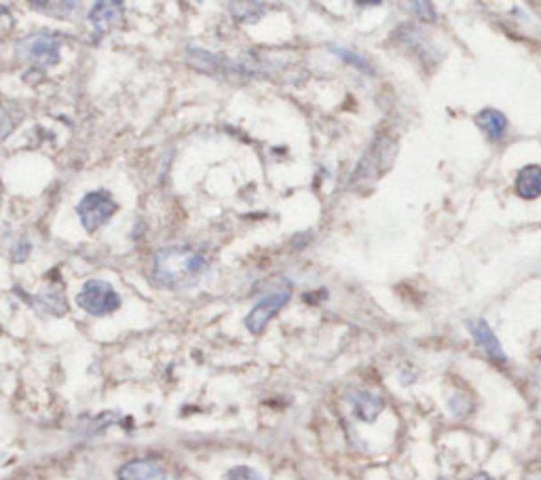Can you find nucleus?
Here are the masks:
<instances>
[{
	"instance_id": "nucleus-12",
	"label": "nucleus",
	"mask_w": 541,
	"mask_h": 480,
	"mask_svg": "<svg viewBox=\"0 0 541 480\" xmlns=\"http://www.w3.org/2000/svg\"><path fill=\"white\" fill-rule=\"evenodd\" d=\"M36 303L41 305L43 312H47L51 315H64L68 312V303L64 295H61L60 290H55V288H44L41 295L36 297Z\"/></svg>"
},
{
	"instance_id": "nucleus-19",
	"label": "nucleus",
	"mask_w": 541,
	"mask_h": 480,
	"mask_svg": "<svg viewBox=\"0 0 541 480\" xmlns=\"http://www.w3.org/2000/svg\"><path fill=\"white\" fill-rule=\"evenodd\" d=\"M410 7H413L415 15L419 17V20L427 21V24H432V21L438 20V15H436V11H433L432 3H421V0H416V3L410 4Z\"/></svg>"
},
{
	"instance_id": "nucleus-11",
	"label": "nucleus",
	"mask_w": 541,
	"mask_h": 480,
	"mask_svg": "<svg viewBox=\"0 0 541 480\" xmlns=\"http://www.w3.org/2000/svg\"><path fill=\"white\" fill-rule=\"evenodd\" d=\"M516 193L522 199H537L541 197V167L539 166H524L516 174Z\"/></svg>"
},
{
	"instance_id": "nucleus-20",
	"label": "nucleus",
	"mask_w": 541,
	"mask_h": 480,
	"mask_svg": "<svg viewBox=\"0 0 541 480\" xmlns=\"http://www.w3.org/2000/svg\"><path fill=\"white\" fill-rule=\"evenodd\" d=\"M470 480H493V478H490L487 472H478V474H476V476H472Z\"/></svg>"
},
{
	"instance_id": "nucleus-16",
	"label": "nucleus",
	"mask_w": 541,
	"mask_h": 480,
	"mask_svg": "<svg viewBox=\"0 0 541 480\" xmlns=\"http://www.w3.org/2000/svg\"><path fill=\"white\" fill-rule=\"evenodd\" d=\"M448 409L455 417H465L472 413L473 403L465 396L464 392H455V394H450V398H448Z\"/></svg>"
},
{
	"instance_id": "nucleus-3",
	"label": "nucleus",
	"mask_w": 541,
	"mask_h": 480,
	"mask_svg": "<svg viewBox=\"0 0 541 480\" xmlns=\"http://www.w3.org/2000/svg\"><path fill=\"white\" fill-rule=\"evenodd\" d=\"M60 49L61 43L58 37L49 32H34L28 34L17 43V58L24 60L26 64H32L36 68H51L60 64Z\"/></svg>"
},
{
	"instance_id": "nucleus-4",
	"label": "nucleus",
	"mask_w": 541,
	"mask_h": 480,
	"mask_svg": "<svg viewBox=\"0 0 541 480\" xmlns=\"http://www.w3.org/2000/svg\"><path fill=\"white\" fill-rule=\"evenodd\" d=\"M292 298V286L290 281L281 280L269 295H264L261 301L252 307V312L246 315V329L252 335H261L267 329V324L275 318V313L281 312L286 307L287 301Z\"/></svg>"
},
{
	"instance_id": "nucleus-8",
	"label": "nucleus",
	"mask_w": 541,
	"mask_h": 480,
	"mask_svg": "<svg viewBox=\"0 0 541 480\" xmlns=\"http://www.w3.org/2000/svg\"><path fill=\"white\" fill-rule=\"evenodd\" d=\"M117 480H167V472L152 460H129L117 470Z\"/></svg>"
},
{
	"instance_id": "nucleus-7",
	"label": "nucleus",
	"mask_w": 541,
	"mask_h": 480,
	"mask_svg": "<svg viewBox=\"0 0 541 480\" xmlns=\"http://www.w3.org/2000/svg\"><path fill=\"white\" fill-rule=\"evenodd\" d=\"M467 330H470L473 343H476V346L480 347L490 360H493V362H497V364L507 362V355L504 352V347H501L497 335H495L493 329H490L487 320L484 318L467 320Z\"/></svg>"
},
{
	"instance_id": "nucleus-10",
	"label": "nucleus",
	"mask_w": 541,
	"mask_h": 480,
	"mask_svg": "<svg viewBox=\"0 0 541 480\" xmlns=\"http://www.w3.org/2000/svg\"><path fill=\"white\" fill-rule=\"evenodd\" d=\"M476 126L482 129L490 142H499L507 132V117L497 109H482L476 115Z\"/></svg>"
},
{
	"instance_id": "nucleus-13",
	"label": "nucleus",
	"mask_w": 541,
	"mask_h": 480,
	"mask_svg": "<svg viewBox=\"0 0 541 480\" xmlns=\"http://www.w3.org/2000/svg\"><path fill=\"white\" fill-rule=\"evenodd\" d=\"M230 15L235 17L237 21H241V24H252V21L261 20L264 15V4L261 3H229Z\"/></svg>"
},
{
	"instance_id": "nucleus-18",
	"label": "nucleus",
	"mask_w": 541,
	"mask_h": 480,
	"mask_svg": "<svg viewBox=\"0 0 541 480\" xmlns=\"http://www.w3.org/2000/svg\"><path fill=\"white\" fill-rule=\"evenodd\" d=\"M222 480H264V476L250 466H235L224 474Z\"/></svg>"
},
{
	"instance_id": "nucleus-6",
	"label": "nucleus",
	"mask_w": 541,
	"mask_h": 480,
	"mask_svg": "<svg viewBox=\"0 0 541 480\" xmlns=\"http://www.w3.org/2000/svg\"><path fill=\"white\" fill-rule=\"evenodd\" d=\"M345 400L355 419L366 423L375 421L383 413V409H385V400H383L381 394L370 392V389H351Z\"/></svg>"
},
{
	"instance_id": "nucleus-9",
	"label": "nucleus",
	"mask_w": 541,
	"mask_h": 480,
	"mask_svg": "<svg viewBox=\"0 0 541 480\" xmlns=\"http://www.w3.org/2000/svg\"><path fill=\"white\" fill-rule=\"evenodd\" d=\"M87 20L92 21L98 32H109L123 21V4L121 3H95L89 11Z\"/></svg>"
},
{
	"instance_id": "nucleus-5",
	"label": "nucleus",
	"mask_w": 541,
	"mask_h": 480,
	"mask_svg": "<svg viewBox=\"0 0 541 480\" xmlns=\"http://www.w3.org/2000/svg\"><path fill=\"white\" fill-rule=\"evenodd\" d=\"M117 210L118 203L112 199L109 191H92L77 206L78 220H81L83 229L89 231V233H95L100 227H104L115 216Z\"/></svg>"
},
{
	"instance_id": "nucleus-17",
	"label": "nucleus",
	"mask_w": 541,
	"mask_h": 480,
	"mask_svg": "<svg viewBox=\"0 0 541 480\" xmlns=\"http://www.w3.org/2000/svg\"><path fill=\"white\" fill-rule=\"evenodd\" d=\"M117 421H118L117 413H104V415L93 417L92 426L85 427V436H98V434L106 432L112 426V423H117Z\"/></svg>"
},
{
	"instance_id": "nucleus-1",
	"label": "nucleus",
	"mask_w": 541,
	"mask_h": 480,
	"mask_svg": "<svg viewBox=\"0 0 541 480\" xmlns=\"http://www.w3.org/2000/svg\"><path fill=\"white\" fill-rule=\"evenodd\" d=\"M207 271V258L184 246L161 248L152 258L150 280L166 290H189Z\"/></svg>"
},
{
	"instance_id": "nucleus-15",
	"label": "nucleus",
	"mask_w": 541,
	"mask_h": 480,
	"mask_svg": "<svg viewBox=\"0 0 541 480\" xmlns=\"http://www.w3.org/2000/svg\"><path fill=\"white\" fill-rule=\"evenodd\" d=\"M75 7H77V3H32V9H43L41 13L61 17V20L72 17V13H75L72 9Z\"/></svg>"
},
{
	"instance_id": "nucleus-14",
	"label": "nucleus",
	"mask_w": 541,
	"mask_h": 480,
	"mask_svg": "<svg viewBox=\"0 0 541 480\" xmlns=\"http://www.w3.org/2000/svg\"><path fill=\"white\" fill-rule=\"evenodd\" d=\"M328 51L330 53H335L341 58L345 64L358 68L359 72H366V75H375V68H372L368 61H366V58H362L359 53H355V51L347 49V47H341V45H328Z\"/></svg>"
},
{
	"instance_id": "nucleus-2",
	"label": "nucleus",
	"mask_w": 541,
	"mask_h": 480,
	"mask_svg": "<svg viewBox=\"0 0 541 480\" xmlns=\"http://www.w3.org/2000/svg\"><path fill=\"white\" fill-rule=\"evenodd\" d=\"M77 303L85 313L93 315V318H104V315L115 313L121 307V297L110 281L89 280L85 281L81 292L77 295Z\"/></svg>"
}]
</instances>
